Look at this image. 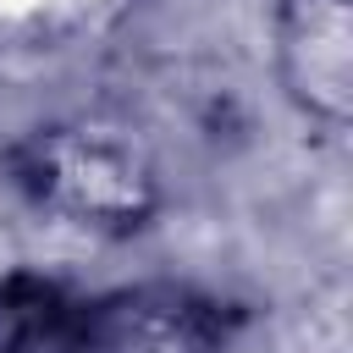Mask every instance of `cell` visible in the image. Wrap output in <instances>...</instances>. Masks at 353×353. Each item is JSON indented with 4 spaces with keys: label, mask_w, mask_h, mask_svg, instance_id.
<instances>
[{
    "label": "cell",
    "mask_w": 353,
    "mask_h": 353,
    "mask_svg": "<svg viewBox=\"0 0 353 353\" xmlns=\"http://www.w3.org/2000/svg\"><path fill=\"white\" fill-rule=\"evenodd\" d=\"M6 182L94 237H132L160 215V171L143 143L105 121H44L6 149Z\"/></svg>",
    "instance_id": "cell-1"
},
{
    "label": "cell",
    "mask_w": 353,
    "mask_h": 353,
    "mask_svg": "<svg viewBox=\"0 0 353 353\" xmlns=\"http://www.w3.org/2000/svg\"><path fill=\"white\" fill-rule=\"evenodd\" d=\"M248 309L193 281H132L88 298V353H237Z\"/></svg>",
    "instance_id": "cell-2"
},
{
    "label": "cell",
    "mask_w": 353,
    "mask_h": 353,
    "mask_svg": "<svg viewBox=\"0 0 353 353\" xmlns=\"http://www.w3.org/2000/svg\"><path fill=\"white\" fill-rule=\"evenodd\" d=\"M276 72L287 99L347 127L353 116V6L347 0H281L276 6Z\"/></svg>",
    "instance_id": "cell-3"
},
{
    "label": "cell",
    "mask_w": 353,
    "mask_h": 353,
    "mask_svg": "<svg viewBox=\"0 0 353 353\" xmlns=\"http://www.w3.org/2000/svg\"><path fill=\"white\" fill-rule=\"evenodd\" d=\"M0 353H88V298L55 276H0Z\"/></svg>",
    "instance_id": "cell-4"
}]
</instances>
